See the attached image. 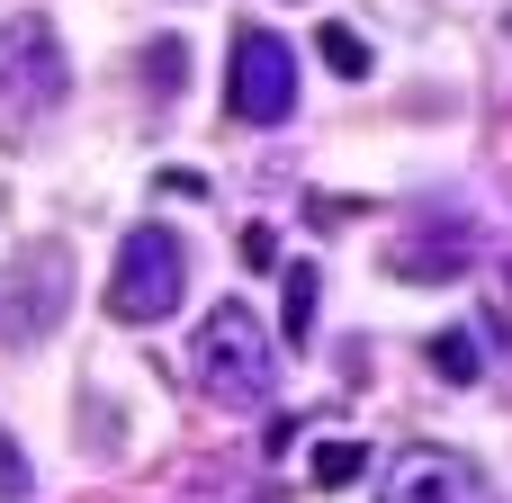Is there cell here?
<instances>
[{"label": "cell", "mask_w": 512, "mask_h": 503, "mask_svg": "<svg viewBox=\"0 0 512 503\" xmlns=\"http://www.w3.org/2000/svg\"><path fill=\"white\" fill-rule=\"evenodd\" d=\"M189 378H198V396L225 405V414L270 405V396H279V342H270V324H261L252 306H207V324H198V342H189Z\"/></svg>", "instance_id": "6da1fadb"}, {"label": "cell", "mask_w": 512, "mask_h": 503, "mask_svg": "<svg viewBox=\"0 0 512 503\" xmlns=\"http://www.w3.org/2000/svg\"><path fill=\"white\" fill-rule=\"evenodd\" d=\"M306 477H315L324 495H342V486H360V477H369V450H360V441H315Z\"/></svg>", "instance_id": "9c48e42d"}, {"label": "cell", "mask_w": 512, "mask_h": 503, "mask_svg": "<svg viewBox=\"0 0 512 503\" xmlns=\"http://www.w3.org/2000/svg\"><path fill=\"white\" fill-rule=\"evenodd\" d=\"M486 360H495V351H486V333H468V324L432 333V369H441L450 387H477V378H486Z\"/></svg>", "instance_id": "ba28073f"}, {"label": "cell", "mask_w": 512, "mask_h": 503, "mask_svg": "<svg viewBox=\"0 0 512 503\" xmlns=\"http://www.w3.org/2000/svg\"><path fill=\"white\" fill-rule=\"evenodd\" d=\"M63 90H72V63H63V36H54V18H9L0 27V108L9 117H45V108H63Z\"/></svg>", "instance_id": "5b68a950"}, {"label": "cell", "mask_w": 512, "mask_h": 503, "mask_svg": "<svg viewBox=\"0 0 512 503\" xmlns=\"http://www.w3.org/2000/svg\"><path fill=\"white\" fill-rule=\"evenodd\" d=\"M225 108H234V126H288L297 117V54H288L279 27H234Z\"/></svg>", "instance_id": "3957f363"}, {"label": "cell", "mask_w": 512, "mask_h": 503, "mask_svg": "<svg viewBox=\"0 0 512 503\" xmlns=\"http://www.w3.org/2000/svg\"><path fill=\"white\" fill-rule=\"evenodd\" d=\"M477 261V234H450V243H396L387 252V279H450Z\"/></svg>", "instance_id": "52a82bcc"}, {"label": "cell", "mask_w": 512, "mask_h": 503, "mask_svg": "<svg viewBox=\"0 0 512 503\" xmlns=\"http://www.w3.org/2000/svg\"><path fill=\"white\" fill-rule=\"evenodd\" d=\"M315 297H324L315 261H288V315H279V333H288V342H315Z\"/></svg>", "instance_id": "30bf717a"}, {"label": "cell", "mask_w": 512, "mask_h": 503, "mask_svg": "<svg viewBox=\"0 0 512 503\" xmlns=\"http://www.w3.org/2000/svg\"><path fill=\"white\" fill-rule=\"evenodd\" d=\"M144 81H153V99H171V90L189 81V45H180V36H153V45H144Z\"/></svg>", "instance_id": "8fae6325"}, {"label": "cell", "mask_w": 512, "mask_h": 503, "mask_svg": "<svg viewBox=\"0 0 512 503\" xmlns=\"http://www.w3.org/2000/svg\"><path fill=\"white\" fill-rule=\"evenodd\" d=\"M0 495H27V459H18L9 441H0Z\"/></svg>", "instance_id": "5bb4252c"}, {"label": "cell", "mask_w": 512, "mask_h": 503, "mask_svg": "<svg viewBox=\"0 0 512 503\" xmlns=\"http://www.w3.org/2000/svg\"><path fill=\"white\" fill-rule=\"evenodd\" d=\"M243 270H279V234L270 225H243Z\"/></svg>", "instance_id": "4fadbf2b"}, {"label": "cell", "mask_w": 512, "mask_h": 503, "mask_svg": "<svg viewBox=\"0 0 512 503\" xmlns=\"http://www.w3.org/2000/svg\"><path fill=\"white\" fill-rule=\"evenodd\" d=\"M378 503H495V477L468 459V450H405L387 468Z\"/></svg>", "instance_id": "8992f818"}, {"label": "cell", "mask_w": 512, "mask_h": 503, "mask_svg": "<svg viewBox=\"0 0 512 503\" xmlns=\"http://www.w3.org/2000/svg\"><path fill=\"white\" fill-rule=\"evenodd\" d=\"M189 297V243L171 225H135L108 261V315L117 324H162Z\"/></svg>", "instance_id": "7a4b0ae2"}, {"label": "cell", "mask_w": 512, "mask_h": 503, "mask_svg": "<svg viewBox=\"0 0 512 503\" xmlns=\"http://www.w3.org/2000/svg\"><path fill=\"white\" fill-rule=\"evenodd\" d=\"M315 45H324V63H333L342 81H369V36H360V27H324Z\"/></svg>", "instance_id": "7c38bea8"}, {"label": "cell", "mask_w": 512, "mask_h": 503, "mask_svg": "<svg viewBox=\"0 0 512 503\" xmlns=\"http://www.w3.org/2000/svg\"><path fill=\"white\" fill-rule=\"evenodd\" d=\"M63 315H72V252L63 243H27L9 261V279H0V342L36 351Z\"/></svg>", "instance_id": "277c9868"}]
</instances>
